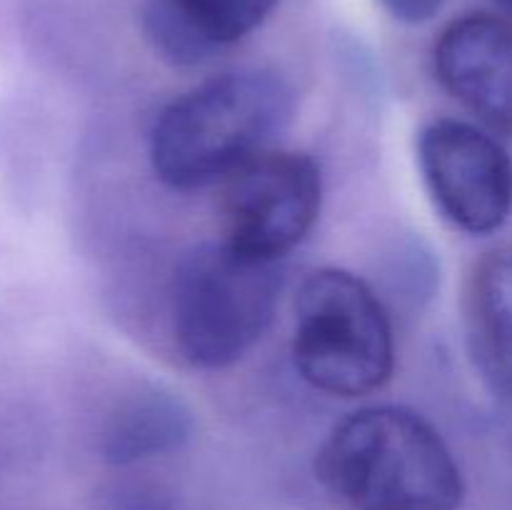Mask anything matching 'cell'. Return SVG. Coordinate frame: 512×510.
Instances as JSON below:
<instances>
[{
    "mask_svg": "<svg viewBox=\"0 0 512 510\" xmlns=\"http://www.w3.org/2000/svg\"><path fill=\"white\" fill-rule=\"evenodd\" d=\"M445 0H380L390 18L400 20L405 25H420L433 20L440 13Z\"/></svg>",
    "mask_w": 512,
    "mask_h": 510,
    "instance_id": "8fae6325",
    "label": "cell"
},
{
    "mask_svg": "<svg viewBox=\"0 0 512 510\" xmlns=\"http://www.w3.org/2000/svg\"><path fill=\"white\" fill-rule=\"evenodd\" d=\"M280 293V263L248 258L223 240L188 250L170 283L175 348L195 368H230L270 328Z\"/></svg>",
    "mask_w": 512,
    "mask_h": 510,
    "instance_id": "3957f363",
    "label": "cell"
},
{
    "mask_svg": "<svg viewBox=\"0 0 512 510\" xmlns=\"http://www.w3.org/2000/svg\"><path fill=\"white\" fill-rule=\"evenodd\" d=\"M470 343L480 370L512 400V245L475 263L468 283Z\"/></svg>",
    "mask_w": 512,
    "mask_h": 510,
    "instance_id": "30bf717a",
    "label": "cell"
},
{
    "mask_svg": "<svg viewBox=\"0 0 512 510\" xmlns=\"http://www.w3.org/2000/svg\"><path fill=\"white\" fill-rule=\"evenodd\" d=\"M223 183V243L248 258L280 263L320 218L323 173L308 153L265 150Z\"/></svg>",
    "mask_w": 512,
    "mask_h": 510,
    "instance_id": "5b68a950",
    "label": "cell"
},
{
    "mask_svg": "<svg viewBox=\"0 0 512 510\" xmlns=\"http://www.w3.org/2000/svg\"><path fill=\"white\" fill-rule=\"evenodd\" d=\"M433 70L445 93L498 138H512V20L468 13L443 28Z\"/></svg>",
    "mask_w": 512,
    "mask_h": 510,
    "instance_id": "52a82bcc",
    "label": "cell"
},
{
    "mask_svg": "<svg viewBox=\"0 0 512 510\" xmlns=\"http://www.w3.org/2000/svg\"><path fill=\"white\" fill-rule=\"evenodd\" d=\"M438 213L468 235L498 233L512 213V158L498 135L458 118L423 125L415 140Z\"/></svg>",
    "mask_w": 512,
    "mask_h": 510,
    "instance_id": "8992f818",
    "label": "cell"
},
{
    "mask_svg": "<svg viewBox=\"0 0 512 510\" xmlns=\"http://www.w3.org/2000/svg\"><path fill=\"white\" fill-rule=\"evenodd\" d=\"M193 430V410L180 395L145 385L113 405L100 435V453L113 465L143 463L183 448Z\"/></svg>",
    "mask_w": 512,
    "mask_h": 510,
    "instance_id": "9c48e42d",
    "label": "cell"
},
{
    "mask_svg": "<svg viewBox=\"0 0 512 510\" xmlns=\"http://www.w3.org/2000/svg\"><path fill=\"white\" fill-rule=\"evenodd\" d=\"M293 363L300 378L333 398H365L395 370L390 315L373 285L343 268L310 273L295 295Z\"/></svg>",
    "mask_w": 512,
    "mask_h": 510,
    "instance_id": "277c9868",
    "label": "cell"
},
{
    "mask_svg": "<svg viewBox=\"0 0 512 510\" xmlns=\"http://www.w3.org/2000/svg\"><path fill=\"white\" fill-rule=\"evenodd\" d=\"M320 483L358 510H458L465 480L425 415L368 405L345 415L315 458Z\"/></svg>",
    "mask_w": 512,
    "mask_h": 510,
    "instance_id": "7a4b0ae2",
    "label": "cell"
},
{
    "mask_svg": "<svg viewBox=\"0 0 512 510\" xmlns=\"http://www.w3.org/2000/svg\"><path fill=\"white\" fill-rule=\"evenodd\" d=\"M293 115L295 90L278 70L220 73L160 110L150 128V168L173 190L223 183L273 150Z\"/></svg>",
    "mask_w": 512,
    "mask_h": 510,
    "instance_id": "6da1fadb",
    "label": "cell"
},
{
    "mask_svg": "<svg viewBox=\"0 0 512 510\" xmlns=\"http://www.w3.org/2000/svg\"><path fill=\"white\" fill-rule=\"evenodd\" d=\"M280 0H145L143 30L165 63L193 68L260 28Z\"/></svg>",
    "mask_w": 512,
    "mask_h": 510,
    "instance_id": "ba28073f",
    "label": "cell"
},
{
    "mask_svg": "<svg viewBox=\"0 0 512 510\" xmlns=\"http://www.w3.org/2000/svg\"><path fill=\"white\" fill-rule=\"evenodd\" d=\"M495 5H498L500 10H503L505 15H508V18H512V0H493Z\"/></svg>",
    "mask_w": 512,
    "mask_h": 510,
    "instance_id": "7c38bea8",
    "label": "cell"
}]
</instances>
